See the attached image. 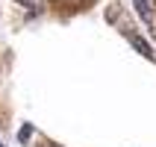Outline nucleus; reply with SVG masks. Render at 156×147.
<instances>
[{
    "instance_id": "f257e3e1",
    "label": "nucleus",
    "mask_w": 156,
    "mask_h": 147,
    "mask_svg": "<svg viewBox=\"0 0 156 147\" xmlns=\"http://www.w3.org/2000/svg\"><path fill=\"white\" fill-rule=\"evenodd\" d=\"M124 35H127V38H130V44H133V47H136V50L141 53V56H144V59H150V62L156 59V53H153V47H150V44L144 41V38H141L139 33H133V30H127V26H124Z\"/></svg>"
},
{
    "instance_id": "f03ea898",
    "label": "nucleus",
    "mask_w": 156,
    "mask_h": 147,
    "mask_svg": "<svg viewBox=\"0 0 156 147\" xmlns=\"http://www.w3.org/2000/svg\"><path fill=\"white\" fill-rule=\"evenodd\" d=\"M33 132H35L33 124H24V127H21V132H18V141H21V144H27V141L33 138Z\"/></svg>"
},
{
    "instance_id": "7ed1b4c3",
    "label": "nucleus",
    "mask_w": 156,
    "mask_h": 147,
    "mask_svg": "<svg viewBox=\"0 0 156 147\" xmlns=\"http://www.w3.org/2000/svg\"><path fill=\"white\" fill-rule=\"evenodd\" d=\"M15 3H18V6H24V9H33L38 0H15Z\"/></svg>"
}]
</instances>
